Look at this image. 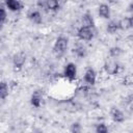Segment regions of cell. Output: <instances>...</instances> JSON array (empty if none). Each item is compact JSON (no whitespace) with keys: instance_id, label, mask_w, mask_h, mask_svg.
I'll return each mask as SVG.
<instances>
[{"instance_id":"1","label":"cell","mask_w":133,"mask_h":133,"mask_svg":"<svg viewBox=\"0 0 133 133\" xmlns=\"http://www.w3.org/2000/svg\"><path fill=\"white\" fill-rule=\"evenodd\" d=\"M68 46H69V39H68V37L60 35V36H58V37L55 39V42H54L53 51H54L55 54L61 55V54H63V53L66 51Z\"/></svg>"},{"instance_id":"2","label":"cell","mask_w":133,"mask_h":133,"mask_svg":"<svg viewBox=\"0 0 133 133\" xmlns=\"http://www.w3.org/2000/svg\"><path fill=\"white\" fill-rule=\"evenodd\" d=\"M77 36L79 37L80 41H91L95 36V31L94 28L87 27V26H81L78 31H77Z\"/></svg>"},{"instance_id":"3","label":"cell","mask_w":133,"mask_h":133,"mask_svg":"<svg viewBox=\"0 0 133 133\" xmlns=\"http://www.w3.org/2000/svg\"><path fill=\"white\" fill-rule=\"evenodd\" d=\"M37 5L41 8H47L48 10L55 11L60 8V2L57 0H47V1H38Z\"/></svg>"},{"instance_id":"4","label":"cell","mask_w":133,"mask_h":133,"mask_svg":"<svg viewBox=\"0 0 133 133\" xmlns=\"http://www.w3.org/2000/svg\"><path fill=\"white\" fill-rule=\"evenodd\" d=\"M63 75L69 80H74L77 76V65L74 62H69L64 65Z\"/></svg>"},{"instance_id":"5","label":"cell","mask_w":133,"mask_h":133,"mask_svg":"<svg viewBox=\"0 0 133 133\" xmlns=\"http://www.w3.org/2000/svg\"><path fill=\"white\" fill-rule=\"evenodd\" d=\"M27 17H28L29 21L32 22L33 24L39 25L43 22V16L38 9H30L27 14Z\"/></svg>"},{"instance_id":"6","label":"cell","mask_w":133,"mask_h":133,"mask_svg":"<svg viewBox=\"0 0 133 133\" xmlns=\"http://www.w3.org/2000/svg\"><path fill=\"white\" fill-rule=\"evenodd\" d=\"M83 78H84V81L87 84L94 85L96 83V80H97V73L92 68H87L84 72Z\"/></svg>"},{"instance_id":"7","label":"cell","mask_w":133,"mask_h":133,"mask_svg":"<svg viewBox=\"0 0 133 133\" xmlns=\"http://www.w3.org/2000/svg\"><path fill=\"white\" fill-rule=\"evenodd\" d=\"M98 15L100 18L102 19H105V20H108L111 16V9H110V6L106 3H101L99 6H98Z\"/></svg>"},{"instance_id":"8","label":"cell","mask_w":133,"mask_h":133,"mask_svg":"<svg viewBox=\"0 0 133 133\" xmlns=\"http://www.w3.org/2000/svg\"><path fill=\"white\" fill-rule=\"evenodd\" d=\"M4 6L6 7V9L15 12V11H19L23 8V3L18 0H6L4 2Z\"/></svg>"},{"instance_id":"9","label":"cell","mask_w":133,"mask_h":133,"mask_svg":"<svg viewBox=\"0 0 133 133\" xmlns=\"http://www.w3.org/2000/svg\"><path fill=\"white\" fill-rule=\"evenodd\" d=\"M25 61H26V55L23 52H19L17 54H15L12 57V63H14L15 68L21 69L23 66V64L25 63Z\"/></svg>"},{"instance_id":"10","label":"cell","mask_w":133,"mask_h":133,"mask_svg":"<svg viewBox=\"0 0 133 133\" xmlns=\"http://www.w3.org/2000/svg\"><path fill=\"white\" fill-rule=\"evenodd\" d=\"M105 71L109 75H114L118 71V63L114 59H110L105 63Z\"/></svg>"},{"instance_id":"11","label":"cell","mask_w":133,"mask_h":133,"mask_svg":"<svg viewBox=\"0 0 133 133\" xmlns=\"http://www.w3.org/2000/svg\"><path fill=\"white\" fill-rule=\"evenodd\" d=\"M110 116H111L112 121L115 123H123L125 121V114L123 113V111L119 110L118 108H115V107L111 109Z\"/></svg>"},{"instance_id":"12","label":"cell","mask_w":133,"mask_h":133,"mask_svg":"<svg viewBox=\"0 0 133 133\" xmlns=\"http://www.w3.org/2000/svg\"><path fill=\"white\" fill-rule=\"evenodd\" d=\"M42 102H43V96L39 91H34L31 95L30 98V104L34 107V108H39L42 106Z\"/></svg>"},{"instance_id":"13","label":"cell","mask_w":133,"mask_h":133,"mask_svg":"<svg viewBox=\"0 0 133 133\" xmlns=\"http://www.w3.org/2000/svg\"><path fill=\"white\" fill-rule=\"evenodd\" d=\"M73 52H74V54H75L76 56H78V57L82 58V57H84V56L86 55L87 50H86V48H85V46H84L83 44L78 43V44H76V45L74 46Z\"/></svg>"},{"instance_id":"14","label":"cell","mask_w":133,"mask_h":133,"mask_svg":"<svg viewBox=\"0 0 133 133\" xmlns=\"http://www.w3.org/2000/svg\"><path fill=\"white\" fill-rule=\"evenodd\" d=\"M119 27H121V29L133 28V15H131L130 17H127V18H124V19L119 20Z\"/></svg>"},{"instance_id":"15","label":"cell","mask_w":133,"mask_h":133,"mask_svg":"<svg viewBox=\"0 0 133 133\" xmlns=\"http://www.w3.org/2000/svg\"><path fill=\"white\" fill-rule=\"evenodd\" d=\"M121 27H119V21H115V20H112V21H109L108 24H107V27H106V30L108 33L110 34H113L115 33L117 30H119Z\"/></svg>"},{"instance_id":"16","label":"cell","mask_w":133,"mask_h":133,"mask_svg":"<svg viewBox=\"0 0 133 133\" xmlns=\"http://www.w3.org/2000/svg\"><path fill=\"white\" fill-rule=\"evenodd\" d=\"M82 26H87L90 28H95V21L92 19V16H90L88 12L84 14L82 16Z\"/></svg>"},{"instance_id":"17","label":"cell","mask_w":133,"mask_h":133,"mask_svg":"<svg viewBox=\"0 0 133 133\" xmlns=\"http://www.w3.org/2000/svg\"><path fill=\"white\" fill-rule=\"evenodd\" d=\"M7 96H8V85L6 84V82L2 81L0 84V99L3 101Z\"/></svg>"},{"instance_id":"18","label":"cell","mask_w":133,"mask_h":133,"mask_svg":"<svg viewBox=\"0 0 133 133\" xmlns=\"http://www.w3.org/2000/svg\"><path fill=\"white\" fill-rule=\"evenodd\" d=\"M6 19H7L6 7L4 6V4H1V6H0V24H1V26L4 25V23L6 22Z\"/></svg>"},{"instance_id":"19","label":"cell","mask_w":133,"mask_h":133,"mask_svg":"<svg viewBox=\"0 0 133 133\" xmlns=\"http://www.w3.org/2000/svg\"><path fill=\"white\" fill-rule=\"evenodd\" d=\"M96 133H109V129L105 123H99L96 126Z\"/></svg>"},{"instance_id":"20","label":"cell","mask_w":133,"mask_h":133,"mask_svg":"<svg viewBox=\"0 0 133 133\" xmlns=\"http://www.w3.org/2000/svg\"><path fill=\"white\" fill-rule=\"evenodd\" d=\"M70 132L71 133H82V126L80 125V123L79 122H74L71 125Z\"/></svg>"},{"instance_id":"21","label":"cell","mask_w":133,"mask_h":133,"mask_svg":"<svg viewBox=\"0 0 133 133\" xmlns=\"http://www.w3.org/2000/svg\"><path fill=\"white\" fill-rule=\"evenodd\" d=\"M121 49L118 48V47H113V48H111L110 49V51H109V53H110V55H111V57L112 58H116L119 54H121Z\"/></svg>"},{"instance_id":"22","label":"cell","mask_w":133,"mask_h":133,"mask_svg":"<svg viewBox=\"0 0 133 133\" xmlns=\"http://www.w3.org/2000/svg\"><path fill=\"white\" fill-rule=\"evenodd\" d=\"M128 11H130L133 15V2H130L128 5Z\"/></svg>"},{"instance_id":"23","label":"cell","mask_w":133,"mask_h":133,"mask_svg":"<svg viewBox=\"0 0 133 133\" xmlns=\"http://www.w3.org/2000/svg\"><path fill=\"white\" fill-rule=\"evenodd\" d=\"M37 133H43V132H37Z\"/></svg>"}]
</instances>
